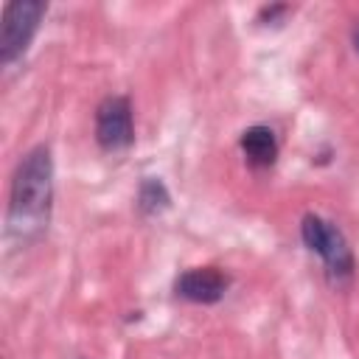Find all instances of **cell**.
Returning a JSON list of instances; mask_svg holds the SVG:
<instances>
[{
    "mask_svg": "<svg viewBox=\"0 0 359 359\" xmlns=\"http://www.w3.org/2000/svg\"><path fill=\"white\" fill-rule=\"evenodd\" d=\"M168 205H171V196H168V188L163 185V180L146 177L137 188V210L143 216H154V213H163Z\"/></svg>",
    "mask_w": 359,
    "mask_h": 359,
    "instance_id": "cell-7",
    "label": "cell"
},
{
    "mask_svg": "<svg viewBox=\"0 0 359 359\" xmlns=\"http://www.w3.org/2000/svg\"><path fill=\"white\" fill-rule=\"evenodd\" d=\"M95 140L104 151H121L135 143L132 104L126 95H107L95 109Z\"/></svg>",
    "mask_w": 359,
    "mask_h": 359,
    "instance_id": "cell-4",
    "label": "cell"
},
{
    "mask_svg": "<svg viewBox=\"0 0 359 359\" xmlns=\"http://www.w3.org/2000/svg\"><path fill=\"white\" fill-rule=\"evenodd\" d=\"M53 202V157L45 143L34 146L14 168L8 213H6V236L25 247L39 241L48 233Z\"/></svg>",
    "mask_w": 359,
    "mask_h": 359,
    "instance_id": "cell-1",
    "label": "cell"
},
{
    "mask_svg": "<svg viewBox=\"0 0 359 359\" xmlns=\"http://www.w3.org/2000/svg\"><path fill=\"white\" fill-rule=\"evenodd\" d=\"M45 11H48V3H42V0H11V3H6L3 25H0V62L3 65L17 62L28 50V42L34 39Z\"/></svg>",
    "mask_w": 359,
    "mask_h": 359,
    "instance_id": "cell-2",
    "label": "cell"
},
{
    "mask_svg": "<svg viewBox=\"0 0 359 359\" xmlns=\"http://www.w3.org/2000/svg\"><path fill=\"white\" fill-rule=\"evenodd\" d=\"M353 48H356V53H359V22L353 25Z\"/></svg>",
    "mask_w": 359,
    "mask_h": 359,
    "instance_id": "cell-8",
    "label": "cell"
},
{
    "mask_svg": "<svg viewBox=\"0 0 359 359\" xmlns=\"http://www.w3.org/2000/svg\"><path fill=\"white\" fill-rule=\"evenodd\" d=\"M238 146H241L247 163L255 168H269L278 160V140H275V132L269 126L258 123V126L244 129L238 137Z\"/></svg>",
    "mask_w": 359,
    "mask_h": 359,
    "instance_id": "cell-6",
    "label": "cell"
},
{
    "mask_svg": "<svg viewBox=\"0 0 359 359\" xmlns=\"http://www.w3.org/2000/svg\"><path fill=\"white\" fill-rule=\"evenodd\" d=\"M230 286V275L216 266H194L174 280V292L191 303H219Z\"/></svg>",
    "mask_w": 359,
    "mask_h": 359,
    "instance_id": "cell-5",
    "label": "cell"
},
{
    "mask_svg": "<svg viewBox=\"0 0 359 359\" xmlns=\"http://www.w3.org/2000/svg\"><path fill=\"white\" fill-rule=\"evenodd\" d=\"M300 236H303V244L323 258L331 278L339 280L353 272V252H351L345 236L331 222H325L317 213H306L300 222Z\"/></svg>",
    "mask_w": 359,
    "mask_h": 359,
    "instance_id": "cell-3",
    "label": "cell"
}]
</instances>
